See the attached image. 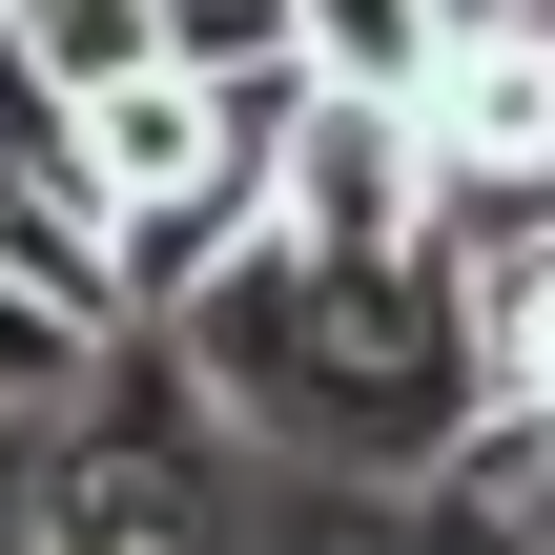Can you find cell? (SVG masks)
<instances>
[{
    "label": "cell",
    "mask_w": 555,
    "mask_h": 555,
    "mask_svg": "<svg viewBox=\"0 0 555 555\" xmlns=\"http://www.w3.org/2000/svg\"><path fill=\"white\" fill-rule=\"evenodd\" d=\"M185 371L309 453V474H453L494 371H474V247H412V268H330L288 227H247L206 288H185Z\"/></svg>",
    "instance_id": "obj_1"
},
{
    "label": "cell",
    "mask_w": 555,
    "mask_h": 555,
    "mask_svg": "<svg viewBox=\"0 0 555 555\" xmlns=\"http://www.w3.org/2000/svg\"><path fill=\"white\" fill-rule=\"evenodd\" d=\"M268 124H288V62H144L124 103H82L103 227H124V309H185L268 227Z\"/></svg>",
    "instance_id": "obj_2"
},
{
    "label": "cell",
    "mask_w": 555,
    "mask_h": 555,
    "mask_svg": "<svg viewBox=\"0 0 555 555\" xmlns=\"http://www.w3.org/2000/svg\"><path fill=\"white\" fill-rule=\"evenodd\" d=\"M268 227H288V247H330V268H412V247H474L433 103H371V82H288V124H268Z\"/></svg>",
    "instance_id": "obj_3"
},
{
    "label": "cell",
    "mask_w": 555,
    "mask_h": 555,
    "mask_svg": "<svg viewBox=\"0 0 555 555\" xmlns=\"http://www.w3.org/2000/svg\"><path fill=\"white\" fill-rule=\"evenodd\" d=\"M0 268H41L62 309H103L124 330V227H103V144H82V103L0 41Z\"/></svg>",
    "instance_id": "obj_4"
},
{
    "label": "cell",
    "mask_w": 555,
    "mask_h": 555,
    "mask_svg": "<svg viewBox=\"0 0 555 555\" xmlns=\"http://www.w3.org/2000/svg\"><path fill=\"white\" fill-rule=\"evenodd\" d=\"M433 144H453V206H474V227H535V206H555V0H494V21H453Z\"/></svg>",
    "instance_id": "obj_5"
},
{
    "label": "cell",
    "mask_w": 555,
    "mask_h": 555,
    "mask_svg": "<svg viewBox=\"0 0 555 555\" xmlns=\"http://www.w3.org/2000/svg\"><path fill=\"white\" fill-rule=\"evenodd\" d=\"M288 82L433 103V82H453V0H288Z\"/></svg>",
    "instance_id": "obj_6"
},
{
    "label": "cell",
    "mask_w": 555,
    "mask_h": 555,
    "mask_svg": "<svg viewBox=\"0 0 555 555\" xmlns=\"http://www.w3.org/2000/svg\"><path fill=\"white\" fill-rule=\"evenodd\" d=\"M474 371H494V412H555V206L474 227Z\"/></svg>",
    "instance_id": "obj_7"
},
{
    "label": "cell",
    "mask_w": 555,
    "mask_h": 555,
    "mask_svg": "<svg viewBox=\"0 0 555 555\" xmlns=\"http://www.w3.org/2000/svg\"><path fill=\"white\" fill-rule=\"evenodd\" d=\"M0 41H21L62 103H124L144 62H185V41H165V0H0Z\"/></svg>",
    "instance_id": "obj_8"
},
{
    "label": "cell",
    "mask_w": 555,
    "mask_h": 555,
    "mask_svg": "<svg viewBox=\"0 0 555 555\" xmlns=\"http://www.w3.org/2000/svg\"><path fill=\"white\" fill-rule=\"evenodd\" d=\"M82 391H103V309H62L41 268H0V433H41Z\"/></svg>",
    "instance_id": "obj_9"
},
{
    "label": "cell",
    "mask_w": 555,
    "mask_h": 555,
    "mask_svg": "<svg viewBox=\"0 0 555 555\" xmlns=\"http://www.w3.org/2000/svg\"><path fill=\"white\" fill-rule=\"evenodd\" d=\"M62 555H227V535H206V494H144V474H82V494H62Z\"/></svg>",
    "instance_id": "obj_10"
},
{
    "label": "cell",
    "mask_w": 555,
    "mask_h": 555,
    "mask_svg": "<svg viewBox=\"0 0 555 555\" xmlns=\"http://www.w3.org/2000/svg\"><path fill=\"white\" fill-rule=\"evenodd\" d=\"M185 62H288V0H165Z\"/></svg>",
    "instance_id": "obj_11"
},
{
    "label": "cell",
    "mask_w": 555,
    "mask_h": 555,
    "mask_svg": "<svg viewBox=\"0 0 555 555\" xmlns=\"http://www.w3.org/2000/svg\"><path fill=\"white\" fill-rule=\"evenodd\" d=\"M453 21H494V0H453Z\"/></svg>",
    "instance_id": "obj_12"
}]
</instances>
